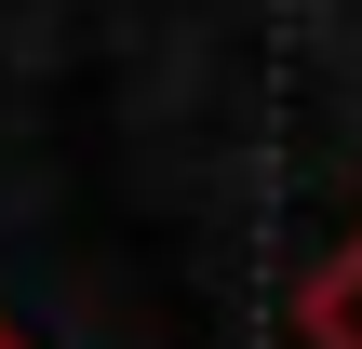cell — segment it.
<instances>
[{
	"instance_id": "1",
	"label": "cell",
	"mask_w": 362,
	"mask_h": 349,
	"mask_svg": "<svg viewBox=\"0 0 362 349\" xmlns=\"http://www.w3.org/2000/svg\"><path fill=\"white\" fill-rule=\"evenodd\" d=\"M296 323H309V349H362V229L296 282Z\"/></svg>"
},
{
	"instance_id": "2",
	"label": "cell",
	"mask_w": 362,
	"mask_h": 349,
	"mask_svg": "<svg viewBox=\"0 0 362 349\" xmlns=\"http://www.w3.org/2000/svg\"><path fill=\"white\" fill-rule=\"evenodd\" d=\"M0 349H27V336H13V323H0Z\"/></svg>"
}]
</instances>
